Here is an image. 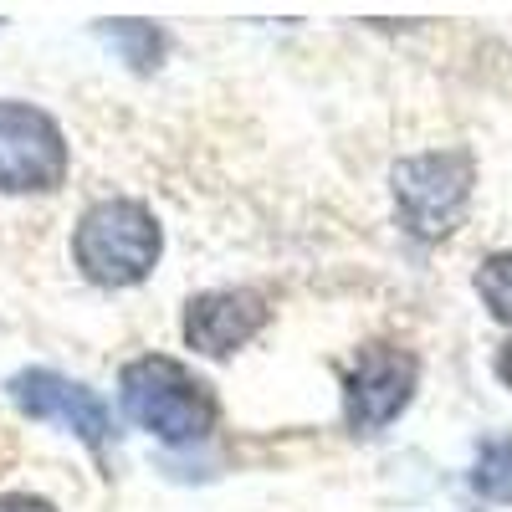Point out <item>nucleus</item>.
<instances>
[{
	"mask_svg": "<svg viewBox=\"0 0 512 512\" xmlns=\"http://www.w3.org/2000/svg\"><path fill=\"white\" fill-rule=\"evenodd\" d=\"M497 374H502V379H507V384H512V344H507V349H502V359H497Z\"/></svg>",
	"mask_w": 512,
	"mask_h": 512,
	"instance_id": "nucleus-11",
	"label": "nucleus"
},
{
	"mask_svg": "<svg viewBox=\"0 0 512 512\" xmlns=\"http://www.w3.org/2000/svg\"><path fill=\"white\" fill-rule=\"evenodd\" d=\"M67 139L52 113L31 103H0V190L47 195L67 180Z\"/></svg>",
	"mask_w": 512,
	"mask_h": 512,
	"instance_id": "nucleus-4",
	"label": "nucleus"
},
{
	"mask_svg": "<svg viewBox=\"0 0 512 512\" xmlns=\"http://www.w3.org/2000/svg\"><path fill=\"white\" fill-rule=\"evenodd\" d=\"M164 251L154 210L139 200H98L77 221L72 236V262L93 287H134L154 272Z\"/></svg>",
	"mask_w": 512,
	"mask_h": 512,
	"instance_id": "nucleus-2",
	"label": "nucleus"
},
{
	"mask_svg": "<svg viewBox=\"0 0 512 512\" xmlns=\"http://www.w3.org/2000/svg\"><path fill=\"white\" fill-rule=\"evenodd\" d=\"M415 384H420V359L410 349L395 344H369L359 349L349 384H344V415L359 436L384 431L390 420L405 415V405L415 400Z\"/></svg>",
	"mask_w": 512,
	"mask_h": 512,
	"instance_id": "nucleus-5",
	"label": "nucleus"
},
{
	"mask_svg": "<svg viewBox=\"0 0 512 512\" xmlns=\"http://www.w3.org/2000/svg\"><path fill=\"white\" fill-rule=\"evenodd\" d=\"M118 400L139 431H149L154 441H169V446L205 441L221 415L216 390L190 364L169 359V354H144L128 364L118 379Z\"/></svg>",
	"mask_w": 512,
	"mask_h": 512,
	"instance_id": "nucleus-1",
	"label": "nucleus"
},
{
	"mask_svg": "<svg viewBox=\"0 0 512 512\" xmlns=\"http://www.w3.org/2000/svg\"><path fill=\"white\" fill-rule=\"evenodd\" d=\"M11 400H16L21 415L52 420V425H62V431H72L82 446H93V451H103L108 436H113V410L88 390V384H77V379H67L57 369H21L11 379Z\"/></svg>",
	"mask_w": 512,
	"mask_h": 512,
	"instance_id": "nucleus-6",
	"label": "nucleus"
},
{
	"mask_svg": "<svg viewBox=\"0 0 512 512\" xmlns=\"http://www.w3.org/2000/svg\"><path fill=\"white\" fill-rule=\"evenodd\" d=\"M0 512H57L47 497H31V492H6L0 497Z\"/></svg>",
	"mask_w": 512,
	"mask_h": 512,
	"instance_id": "nucleus-10",
	"label": "nucleus"
},
{
	"mask_svg": "<svg viewBox=\"0 0 512 512\" xmlns=\"http://www.w3.org/2000/svg\"><path fill=\"white\" fill-rule=\"evenodd\" d=\"M477 297L497 323H512V251H497L477 267Z\"/></svg>",
	"mask_w": 512,
	"mask_h": 512,
	"instance_id": "nucleus-9",
	"label": "nucleus"
},
{
	"mask_svg": "<svg viewBox=\"0 0 512 512\" xmlns=\"http://www.w3.org/2000/svg\"><path fill=\"white\" fill-rule=\"evenodd\" d=\"M395 216L415 241H446L472 205L477 164L466 149H431L395 164Z\"/></svg>",
	"mask_w": 512,
	"mask_h": 512,
	"instance_id": "nucleus-3",
	"label": "nucleus"
},
{
	"mask_svg": "<svg viewBox=\"0 0 512 512\" xmlns=\"http://www.w3.org/2000/svg\"><path fill=\"white\" fill-rule=\"evenodd\" d=\"M267 318H272L267 297L251 292V287L200 292L185 308V344L205 359H231L236 349H246L251 338L267 328Z\"/></svg>",
	"mask_w": 512,
	"mask_h": 512,
	"instance_id": "nucleus-7",
	"label": "nucleus"
},
{
	"mask_svg": "<svg viewBox=\"0 0 512 512\" xmlns=\"http://www.w3.org/2000/svg\"><path fill=\"white\" fill-rule=\"evenodd\" d=\"M472 492L482 502H497V507H512V436H497L477 451V466H472Z\"/></svg>",
	"mask_w": 512,
	"mask_h": 512,
	"instance_id": "nucleus-8",
	"label": "nucleus"
}]
</instances>
